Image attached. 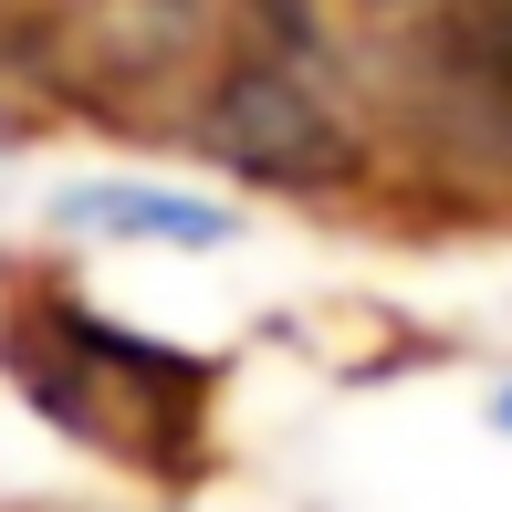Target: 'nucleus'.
<instances>
[{
    "label": "nucleus",
    "instance_id": "1",
    "mask_svg": "<svg viewBox=\"0 0 512 512\" xmlns=\"http://www.w3.org/2000/svg\"><path fill=\"white\" fill-rule=\"evenodd\" d=\"M0 366L63 439H84V450L126 460L147 481H189L209 460L220 366L168 335H136V324L95 314L63 283H21L0 304Z\"/></svg>",
    "mask_w": 512,
    "mask_h": 512
},
{
    "label": "nucleus",
    "instance_id": "2",
    "mask_svg": "<svg viewBox=\"0 0 512 512\" xmlns=\"http://www.w3.org/2000/svg\"><path fill=\"white\" fill-rule=\"evenodd\" d=\"M418 84L492 157H512V0H439L418 32Z\"/></svg>",
    "mask_w": 512,
    "mask_h": 512
},
{
    "label": "nucleus",
    "instance_id": "3",
    "mask_svg": "<svg viewBox=\"0 0 512 512\" xmlns=\"http://www.w3.org/2000/svg\"><path fill=\"white\" fill-rule=\"evenodd\" d=\"M53 220L84 230V241H168V251H220L230 230H241L220 199L157 189V178H84V189L53 199Z\"/></svg>",
    "mask_w": 512,
    "mask_h": 512
},
{
    "label": "nucleus",
    "instance_id": "4",
    "mask_svg": "<svg viewBox=\"0 0 512 512\" xmlns=\"http://www.w3.org/2000/svg\"><path fill=\"white\" fill-rule=\"evenodd\" d=\"M502 429H512V387H502Z\"/></svg>",
    "mask_w": 512,
    "mask_h": 512
}]
</instances>
